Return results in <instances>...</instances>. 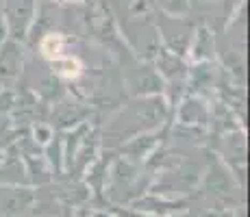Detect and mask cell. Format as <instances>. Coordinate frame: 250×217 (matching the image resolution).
Segmentation results:
<instances>
[{
  "mask_svg": "<svg viewBox=\"0 0 250 217\" xmlns=\"http://www.w3.org/2000/svg\"><path fill=\"white\" fill-rule=\"evenodd\" d=\"M170 18H181L189 11V0H157Z\"/></svg>",
  "mask_w": 250,
  "mask_h": 217,
  "instance_id": "8992f818",
  "label": "cell"
},
{
  "mask_svg": "<svg viewBox=\"0 0 250 217\" xmlns=\"http://www.w3.org/2000/svg\"><path fill=\"white\" fill-rule=\"evenodd\" d=\"M189 52L196 63H207V61L213 59V37H211V31L207 26H200L194 33Z\"/></svg>",
  "mask_w": 250,
  "mask_h": 217,
  "instance_id": "277c9868",
  "label": "cell"
},
{
  "mask_svg": "<svg viewBox=\"0 0 250 217\" xmlns=\"http://www.w3.org/2000/svg\"><path fill=\"white\" fill-rule=\"evenodd\" d=\"M4 7V28H7V35H11V39H22L26 37V33L33 26V18L37 13L35 0H2Z\"/></svg>",
  "mask_w": 250,
  "mask_h": 217,
  "instance_id": "6da1fadb",
  "label": "cell"
},
{
  "mask_svg": "<svg viewBox=\"0 0 250 217\" xmlns=\"http://www.w3.org/2000/svg\"><path fill=\"white\" fill-rule=\"evenodd\" d=\"M59 2H72V0H59Z\"/></svg>",
  "mask_w": 250,
  "mask_h": 217,
  "instance_id": "ba28073f",
  "label": "cell"
},
{
  "mask_svg": "<svg viewBox=\"0 0 250 217\" xmlns=\"http://www.w3.org/2000/svg\"><path fill=\"white\" fill-rule=\"evenodd\" d=\"M209 115H211L209 107L198 96H187L185 100H181L179 109H176V118L183 124H205L209 122Z\"/></svg>",
  "mask_w": 250,
  "mask_h": 217,
  "instance_id": "3957f363",
  "label": "cell"
},
{
  "mask_svg": "<svg viewBox=\"0 0 250 217\" xmlns=\"http://www.w3.org/2000/svg\"><path fill=\"white\" fill-rule=\"evenodd\" d=\"M7 39V28H4V22H2V16H0V46H2V41Z\"/></svg>",
  "mask_w": 250,
  "mask_h": 217,
  "instance_id": "52a82bcc",
  "label": "cell"
},
{
  "mask_svg": "<svg viewBox=\"0 0 250 217\" xmlns=\"http://www.w3.org/2000/svg\"><path fill=\"white\" fill-rule=\"evenodd\" d=\"M22 70V50L16 39H4L0 46V91L16 83Z\"/></svg>",
  "mask_w": 250,
  "mask_h": 217,
  "instance_id": "7a4b0ae2",
  "label": "cell"
},
{
  "mask_svg": "<svg viewBox=\"0 0 250 217\" xmlns=\"http://www.w3.org/2000/svg\"><path fill=\"white\" fill-rule=\"evenodd\" d=\"M157 67H159V74L166 76L167 80H185V63L174 55L172 50H161L157 57Z\"/></svg>",
  "mask_w": 250,
  "mask_h": 217,
  "instance_id": "5b68a950",
  "label": "cell"
}]
</instances>
